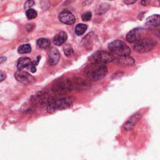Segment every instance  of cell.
Returning a JSON list of instances; mask_svg holds the SVG:
<instances>
[{
  "mask_svg": "<svg viewBox=\"0 0 160 160\" xmlns=\"http://www.w3.org/2000/svg\"><path fill=\"white\" fill-rule=\"evenodd\" d=\"M108 73L105 64L93 62L88 65L84 70L85 76L90 81H98L103 79Z\"/></svg>",
  "mask_w": 160,
  "mask_h": 160,
  "instance_id": "1",
  "label": "cell"
},
{
  "mask_svg": "<svg viewBox=\"0 0 160 160\" xmlns=\"http://www.w3.org/2000/svg\"><path fill=\"white\" fill-rule=\"evenodd\" d=\"M73 104V100L69 97H55L47 106V112L49 113H54L70 108Z\"/></svg>",
  "mask_w": 160,
  "mask_h": 160,
  "instance_id": "2",
  "label": "cell"
},
{
  "mask_svg": "<svg viewBox=\"0 0 160 160\" xmlns=\"http://www.w3.org/2000/svg\"><path fill=\"white\" fill-rule=\"evenodd\" d=\"M73 89V83L71 80L63 78L59 80H57L53 85L51 90L59 95H65L72 91Z\"/></svg>",
  "mask_w": 160,
  "mask_h": 160,
  "instance_id": "3",
  "label": "cell"
},
{
  "mask_svg": "<svg viewBox=\"0 0 160 160\" xmlns=\"http://www.w3.org/2000/svg\"><path fill=\"white\" fill-rule=\"evenodd\" d=\"M108 49L113 54L119 57L129 56L131 53L130 48L121 40H115L108 45Z\"/></svg>",
  "mask_w": 160,
  "mask_h": 160,
  "instance_id": "4",
  "label": "cell"
},
{
  "mask_svg": "<svg viewBox=\"0 0 160 160\" xmlns=\"http://www.w3.org/2000/svg\"><path fill=\"white\" fill-rule=\"evenodd\" d=\"M156 43L151 39H140L135 42L133 48L139 53H147L151 51L156 46Z\"/></svg>",
  "mask_w": 160,
  "mask_h": 160,
  "instance_id": "5",
  "label": "cell"
},
{
  "mask_svg": "<svg viewBox=\"0 0 160 160\" xmlns=\"http://www.w3.org/2000/svg\"><path fill=\"white\" fill-rule=\"evenodd\" d=\"M54 98L55 97L51 96L48 92L42 91L33 96L32 101L38 106H44L45 105L48 106Z\"/></svg>",
  "mask_w": 160,
  "mask_h": 160,
  "instance_id": "6",
  "label": "cell"
},
{
  "mask_svg": "<svg viewBox=\"0 0 160 160\" xmlns=\"http://www.w3.org/2000/svg\"><path fill=\"white\" fill-rule=\"evenodd\" d=\"M91 59L93 62L106 64L113 62L115 60V58L111 53L104 51H99L93 55Z\"/></svg>",
  "mask_w": 160,
  "mask_h": 160,
  "instance_id": "7",
  "label": "cell"
},
{
  "mask_svg": "<svg viewBox=\"0 0 160 160\" xmlns=\"http://www.w3.org/2000/svg\"><path fill=\"white\" fill-rule=\"evenodd\" d=\"M15 77L18 81L25 85L31 84L35 81V78L30 73L21 70L17 71L15 74Z\"/></svg>",
  "mask_w": 160,
  "mask_h": 160,
  "instance_id": "8",
  "label": "cell"
},
{
  "mask_svg": "<svg viewBox=\"0 0 160 160\" xmlns=\"http://www.w3.org/2000/svg\"><path fill=\"white\" fill-rule=\"evenodd\" d=\"M141 117L142 115L140 113H136L133 115L123 125V130L125 131H128L133 129L135 125L140 120Z\"/></svg>",
  "mask_w": 160,
  "mask_h": 160,
  "instance_id": "9",
  "label": "cell"
},
{
  "mask_svg": "<svg viewBox=\"0 0 160 160\" xmlns=\"http://www.w3.org/2000/svg\"><path fill=\"white\" fill-rule=\"evenodd\" d=\"M60 57L61 56L59 51L55 48H52L49 51L48 64L51 66L56 65L59 62Z\"/></svg>",
  "mask_w": 160,
  "mask_h": 160,
  "instance_id": "10",
  "label": "cell"
},
{
  "mask_svg": "<svg viewBox=\"0 0 160 160\" xmlns=\"http://www.w3.org/2000/svg\"><path fill=\"white\" fill-rule=\"evenodd\" d=\"M59 20L66 25H73L75 23L76 19L74 15L70 11H64L62 12L58 16Z\"/></svg>",
  "mask_w": 160,
  "mask_h": 160,
  "instance_id": "11",
  "label": "cell"
},
{
  "mask_svg": "<svg viewBox=\"0 0 160 160\" xmlns=\"http://www.w3.org/2000/svg\"><path fill=\"white\" fill-rule=\"evenodd\" d=\"M73 88H75V89L81 91V90H85L89 88L90 84L84 80H82L81 78H76L75 80L72 81Z\"/></svg>",
  "mask_w": 160,
  "mask_h": 160,
  "instance_id": "12",
  "label": "cell"
},
{
  "mask_svg": "<svg viewBox=\"0 0 160 160\" xmlns=\"http://www.w3.org/2000/svg\"><path fill=\"white\" fill-rule=\"evenodd\" d=\"M117 63L121 66H129L134 65L135 63V61L132 57L129 55L120 57L119 58L117 59Z\"/></svg>",
  "mask_w": 160,
  "mask_h": 160,
  "instance_id": "13",
  "label": "cell"
},
{
  "mask_svg": "<svg viewBox=\"0 0 160 160\" xmlns=\"http://www.w3.org/2000/svg\"><path fill=\"white\" fill-rule=\"evenodd\" d=\"M140 31H141V30L139 28H136L130 31L126 34V41L130 43H135L136 41H137L138 39H139V35Z\"/></svg>",
  "mask_w": 160,
  "mask_h": 160,
  "instance_id": "14",
  "label": "cell"
},
{
  "mask_svg": "<svg viewBox=\"0 0 160 160\" xmlns=\"http://www.w3.org/2000/svg\"><path fill=\"white\" fill-rule=\"evenodd\" d=\"M67 39V34L64 31H62L55 36L54 39H53V43L56 46H61L65 43Z\"/></svg>",
  "mask_w": 160,
  "mask_h": 160,
  "instance_id": "15",
  "label": "cell"
},
{
  "mask_svg": "<svg viewBox=\"0 0 160 160\" xmlns=\"http://www.w3.org/2000/svg\"><path fill=\"white\" fill-rule=\"evenodd\" d=\"M146 25L153 27L160 26V15H153L149 16L146 19Z\"/></svg>",
  "mask_w": 160,
  "mask_h": 160,
  "instance_id": "16",
  "label": "cell"
},
{
  "mask_svg": "<svg viewBox=\"0 0 160 160\" xmlns=\"http://www.w3.org/2000/svg\"><path fill=\"white\" fill-rule=\"evenodd\" d=\"M32 62L31 60L28 58H21L19 60L17 67L19 70H23L25 69H26L30 66H32Z\"/></svg>",
  "mask_w": 160,
  "mask_h": 160,
  "instance_id": "17",
  "label": "cell"
},
{
  "mask_svg": "<svg viewBox=\"0 0 160 160\" xmlns=\"http://www.w3.org/2000/svg\"><path fill=\"white\" fill-rule=\"evenodd\" d=\"M51 42L48 39L40 38L37 41V45L39 48L47 49L50 46Z\"/></svg>",
  "mask_w": 160,
  "mask_h": 160,
  "instance_id": "18",
  "label": "cell"
},
{
  "mask_svg": "<svg viewBox=\"0 0 160 160\" xmlns=\"http://www.w3.org/2000/svg\"><path fill=\"white\" fill-rule=\"evenodd\" d=\"M31 51V46L29 44H25L20 46L18 49V52L20 54H27Z\"/></svg>",
  "mask_w": 160,
  "mask_h": 160,
  "instance_id": "19",
  "label": "cell"
},
{
  "mask_svg": "<svg viewBox=\"0 0 160 160\" xmlns=\"http://www.w3.org/2000/svg\"><path fill=\"white\" fill-rule=\"evenodd\" d=\"M88 26L85 24H78L75 28V34L77 36H81L87 30Z\"/></svg>",
  "mask_w": 160,
  "mask_h": 160,
  "instance_id": "20",
  "label": "cell"
},
{
  "mask_svg": "<svg viewBox=\"0 0 160 160\" xmlns=\"http://www.w3.org/2000/svg\"><path fill=\"white\" fill-rule=\"evenodd\" d=\"M26 15L27 16V18L30 20H32V19H34L35 18H36L37 15H38V13L36 12V10H34V9H28L26 10Z\"/></svg>",
  "mask_w": 160,
  "mask_h": 160,
  "instance_id": "21",
  "label": "cell"
},
{
  "mask_svg": "<svg viewBox=\"0 0 160 160\" xmlns=\"http://www.w3.org/2000/svg\"><path fill=\"white\" fill-rule=\"evenodd\" d=\"M64 53L66 56L67 57H70L72 55V54L73 53V49L72 48V47L69 45V44H66L65 47H64Z\"/></svg>",
  "mask_w": 160,
  "mask_h": 160,
  "instance_id": "22",
  "label": "cell"
},
{
  "mask_svg": "<svg viewBox=\"0 0 160 160\" xmlns=\"http://www.w3.org/2000/svg\"><path fill=\"white\" fill-rule=\"evenodd\" d=\"M91 18H92V13L90 11H87L83 13L81 16V18L84 21H88L91 19Z\"/></svg>",
  "mask_w": 160,
  "mask_h": 160,
  "instance_id": "23",
  "label": "cell"
},
{
  "mask_svg": "<svg viewBox=\"0 0 160 160\" xmlns=\"http://www.w3.org/2000/svg\"><path fill=\"white\" fill-rule=\"evenodd\" d=\"M34 4V2L33 0H28V1L25 4V8L26 10L30 9Z\"/></svg>",
  "mask_w": 160,
  "mask_h": 160,
  "instance_id": "24",
  "label": "cell"
},
{
  "mask_svg": "<svg viewBox=\"0 0 160 160\" xmlns=\"http://www.w3.org/2000/svg\"><path fill=\"white\" fill-rule=\"evenodd\" d=\"M150 2H151V0H141V4L144 7L148 6L150 3Z\"/></svg>",
  "mask_w": 160,
  "mask_h": 160,
  "instance_id": "25",
  "label": "cell"
},
{
  "mask_svg": "<svg viewBox=\"0 0 160 160\" xmlns=\"http://www.w3.org/2000/svg\"><path fill=\"white\" fill-rule=\"evenodd\" d=\"M136 1L137 0H124V2L126 5H131V4L135 3Z\"/></svg>",
  "mask_w": 160,
  "mask_h": 160,
  "instance_id": "26",
  "label": "cell"
},
{
  "mask_svg": "<svg viewBox=\"0 0 160 160\" xmlns=\"http://www.w3.org/2000/svg\"><path fill=\"white\" fill-rule=\"evenodd\" d=\"M6 78V74L3 71H1V81H3Z\"/></svg>",
  "mask_w": 160,
  "mask_h": 160,
  "instance_id": "27",
  "label": "cell"
},
{
  "mask_svg": "<svg viewBox=\"0 0 160 160\" xmlns=\"http://www.w3.org/2000/svg\"><path fill=\"white\" fill-rule=\"evenodd\" d=\"M155 35L157 36V37H158V38H160V30H157L156 31H155Z\"/></svg>",
  "mask_w": 160,
  "mask_h": 160,
  "instance_id": "28",
  "label": "cell"
},
{
  "mask_svg": "<svg viewBox=\"0 0 160 160\" xmlns=\"http://www.w3.org/2000/svg\"><path fill=\"white\" fill-rule=\"evenodd\" d=\"M7 60V58L6 57H1V59H0V63H3L4 62H5Z\"/></svg>",
  "mask_w": 160,
  "mask_h": 160,
  "instance_id": "29",
  "label": "cell"
},
{
  "mask_svg": "<svg viewBox=\"0 0 160 160\" xmlns=\"http://www.w3.org/2000/svg\"><path fill=\"white\" fill-rule=\"evenodd\" d=\"M159 5H160V0H159Z\"/></svg>",
  "mask_w": 160,
  "mask_h": 160,
  "instance_id": "30",
  "label": "cell"
}]
</instances>
